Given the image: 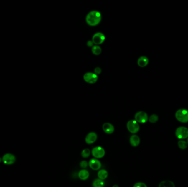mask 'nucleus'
I'll use <instances>...</instances> for the list:
<instances>
[{
	"label": "nucleus",
	"mask_w": 188,
	"mask_h": 187,
	"mask_svg": "<svg viewBox=\"0 0 188 187\" xmlns=\"http://www.w3.org/2000/svg\"><path fill=\"white\" fill-rule=\"evenodd\" d=\"M101 14L97 11H93L88 13L86 15V23L91 26H95L98 25L101 21Z\"/></svg>",
	"instance_id": "obj_1"
},
{
	"label": "nucleus",
	"mask_w": 188,
	"mask_h": 187,
	"mask_svg": "<svg viewBox=\"0 0 188 187\" xmlns=\"http://www.w3.org/2000/svg\"><path fill=\"white\" fill-rule=\"evenodd\" d=\"M176 118L177 120L182 123L188 122V110L187 109H181L176 111Z\"/></svg>",
	"instance_id": "obj_2"
},
{
	"label": "nucleus",
	"mask_w": 188,
	"mask_h": 187,
	"mask_svg": "<svg viewBox=\"0 0 188 187\" xmlns=\"http://www.w3.org/2000/svg\"><path fill=\"white\" fill-rule=\"evenodd\" d=\"M127 129L132 134L137 133L140 130L139 123L135 120H131L128 121L127 123Z\"/></svg>",
	"instance_id": "obj_3"
},
{
	"label": "nucleus",
	"mask_w": 188,
	"mask_h": 187,
	"mask_svg": "<svg viewBox=\"0 0 188 187\" xmlns=\"http://www.w3.org/2000/svg\"><path fill=\"white\" fill-rule=\"evenodd\" d=\"M176 137L180 139L183 140L188 138V128L185 127H179L176 130Z\"/></svg>",
	"instance_id": "obj_4"
},
{
	"label": "nucleus",
	"mask_w": 188,
	"mask_h": 187,
	"mask_svg": "<svg viewBox=\"0 0 188 187\" xmlns=\"http://www.w3.org/2000/svg\"><path fill=\"white\" fill-rule=\"evenodd\" d=\"M83 79L85 81L90 84H93L96 83L98 80V75L91 72H89L85 74L83 76Z\"/></svg>",
	"instance_id": "obj_5"
},
{
	"label": "nucleus",
	"mask_w": 188,
	"mask_h": 187,
	"mask_svg": "<svg viewBox=\"0 0 188 187\" xmlns=\"http://www.w3.org/2000/svg\"><path fill=\"white\" fill-rule=\"evenodd\" d=\"M91 154L96 159H101L105 155V151L102 146H95L91 151Z\"/></svg>",
	"instance_id": "obj_6"
},
{
	"label": "nucleus",
	"mask_w": 188,
	"mask_h": 187,
	"mask_svg": "<svg viewBox=\"0 0 188 187\" xmlns=\"http://www.w3.org/2000/svg\"><path fill=\"white\" fill-rule=\"evenodd\" d=\"M134 118L136 122L140 123H145L147 122L149 120V117L147 113L142 111L137 112L135 114Z\"/></svg>",
	"instance_id": "obj_7"
},
{
	"label": "nucleus",
	"mask_w": 188,
	"mask_h": 187,
	"mask_svg": "<svg viewBox=\"0 0 188 187\" xmlns=\"http://www.w3.org/2000/svg\"><path fill=\"white\" fill-rule=\"evenodd\" d=\"M106 39L105 35L102 33H95L92 37V41L95 45H101L104 42Z\"/></svg>",
	"instance_id": "obj_8"
},
{
	"label": "nucleus",
	"mask_w": 188,
	"mask_h": 187,
	"mask_svg": "<svg viewBox=\"0 0 188 187\" xmlns=\"http://www.w3.org/2000/svg\"><path fill=\"white\" fill-rule=\"evenodd\" d=\"M2 160L4 164L11 165H13L16 162V156L12 154L7 153L4 155Z\"/></svg>",
	"instance_id": "obj_9"
},
{
	"label": "nucleus",
	"mask_w": 188,
	"mask_h": 187,
	"mask_svg": "<svg viewBox=\"0 0 188 187\" xmlns=\"http://www.w3.org/2000/svg\"><path fill=\"white\" fill-rule=\"evenodd\" d=\"M89 165L90 168L95 171L100 170L102 165L101 162L97 159H91L89 162Z\"/></svg>",
	"instance_id": "obj_10"
},
{
	"label": "nucleus",
	"mask_w": 188,
	"mask_h": 187,
	"mask_svg": "<svg viewBox=\"0 0 188 187\" xmlns=\"http://www.w3.org/2000/svg\"><path fill=\"white\" fill-rule=\"evenodd\" d=\"M98 139V134L94 132H91L87 134L85 137V141L88 144H92L96 141Z\"/></svg>",
	"instance_id": "obj_11"
},
{
	"label": "nucleus",
	"mask_w": 188,
	"mask_h": 187,
	"mask_svg": "<svg viewBox=\"0 0 188 187\" xmlns=\"http://www.w3.org/2000/svg\"><path fill=\"white\" fill-rule=\"evenodd\" d=\"M102 130L106 134H112L115 131V127L110 123L106 122L103 124Z\"/></svg>",
	"instance_id": "obj_12"
},
{
	"label": "nucleus",
	"mask_w": 188,
	"mask_h": 187,
	"mask_svg": "<svg viewBox=\"0 0 188 187\" xmlns=\"http://www.w3.org/2000/svg\"><path fill=\"white\" fill-rule=\"evenodd\" d=\"M129 142L131 146L133 147H137L140 144V139L136 134H133L131 136L129 139Z\"/></svg>",
	"instance_id": "obj_13"
},
{
	"label": "nucleus",
	"mask_w": 188,
	"mask_h": 187,
	"mask_svg": "<svg viewBox=\"0 0 188 187\" xmlns=\"http://www.w3.org/2000/svg\"><path fill=\"white\" fill-rule=\"evenodd\" d=\"M89 176L90 174L89 171L85 169L81 170L78 173V177L82 181H85L86 179H88Z\"/></svg>",
	"instance_id": "obj_14"
},
{
	"label": "nucleus",
	"mask_w": 188,
	"mask_h": 187,
	"mask_svg": "<svg viewBox=\"0 0 188 187\" xmlns=\"http://www.w3.org/2000/svg\"><path fill=\"white\" fill-rule=\"evenodd\" d=\"M149 61L147 57L145 56H141V57H139L138 60V65H139L140 67L144 68L148 65Z\"/></svg>",
	"instance_id": "obj_15"
},
{
	"label": "nucleus",
	"mask_w": 188,
	"mask_h": 187,
	"mask_svg": "<svg viewBox=\"0 0 188 187\" xmlns=\"http://www.w3.org/2000/svg\"><path fill=\"white\" fill-rule=\"evenodd\" d=\"M108 176V173L105 169H100L98 173V178L103 181L106 179Z\"/></svg>",
	"instance_id": "obj_16"
},
{
	"label": "nucleus",
	"mask_w": 188,
	"mask_h": 187,
	"mask_svg": "<svg viewBox=\"0 0 188 187\" xmlns=\"http://www.w3.org/2000/svg\"><path fill=\"white\" fill-rule=\"evenodd\" d=\"M159 187H176L174 183L171 181H163L159 185Z\"/></svg>",
	"instance_id": "obj_17"
},
{
	"label": "nucleus",
	"mask_w": 188,
	"mask_h": 187,
	"mask_svg": "<svg viewBox=\"0 0 188 187\" xmlns=\"http://www.w3.org/2000/svg\"><path fill=\"white\" fill-rule=\"evenodd\" d=\"M105 182L103 180L99 179H96L94 180L92 183L93 187H105Z\"/></svg>",
	"instance_id": "obj_18"
},
{
	"label": "nucleus",
	"mask_w": 188,
	"mask_h": 187,
	"mask_svg": "<svg viewBox=\"0 0 188 187\" xmlns=\"http://www.w3.org/2000/svg\"><path fill=\"white\" fill-rule=\"evenodd\" d=\"M91 52L95 56H98L102 52V49L98 45H94L91 49Z\"/></svg>",
	"instance_id": "obj_19"
},
{
	"label": "nucleus",
	"mask_w": 188,
	"mask_h": 187,
	"mask_svg": "<svg viewBox=\"0 0 188 187\" xmlns=\"http://www.w3.org/2000/svg\"><path fill=\"white\" fill-rule=\"evenodd\" d=\"M178 146L180 149L184 150V149L187 148L188 144H187V142H185L184 140H180L178 142Z\"/></svg>",
	"instance_id": "obj_20"
},
{
	"label": "nucleus",
	"mask_w": 188,
	"mask_h": 187,
	"mask_svg": "<svg viewBox=\"0 0 188 187\" xmlns=\"http://www.w3.org/2000/svg\"><path fill=\"white\" fill-rule=\"evenodd\" d=\"M91 151L88 148H85L82 151L81 155L83 158H88L90 156Z\"/></svg>",
	"instance_id": "obj_21"
},
{
	"label": "nucleus",
	"mask_w": 188,
	"mask_h": 187,
	"mask_svg": "<svg viewBox=\"0 0 188 187\" xmlns=\"http://www.w3.org/2000/svg\"><path fill=\"white\" fill-rule=\"evenodd\" d=\"M149 120L150 122L154 123L157 122V121L159 120V116L156 114H152L149 118Z\"/></svg>",
	"instance_id": "obj_22"
},
{
	"label": "nucleus",
	"mask_w": 188,
	"mask_h": 187,
	"mask_svg": "<svg viewBox=\"0 0 188 187\" xmlns=\"http://www.w3.org/2000/svg\"><path fill=\"white\" fill-rule=\"evenodd\" d=\"M89 165V163L85 160H83L80 163V166L83 168H85Z\"/></svg>",
	"instance_id": "obj_23"
},
{
	"label": "nucleus",
	"mask_w": 188,
	"mask_h": 187,
	"mask_svg": "<svg viewBox=\"0 0 188 187\" xmlns=\"http://www.w3.org/2000/svg\"><path fill=\"white\" fill-rule=\"evenodd\" d=\"M133 187H147V186L143 182H137L134 185Z\"/></svg>",
	"instance_id": "obj_24"
},
{
	"label": "nucleus",
	"mask_w": 188,
	"mask_h": 187,
	"mask_svg": "<svg viewBox=\"0 0 188 187\" xmlns=\"http://www.w3.org/2000/svg\"><path fill=\"white\" fill-rule=\"evenodd\" d=\"M101 69L100 67H96L94 69V73L96 74L97 75H98L99 74H100L101 73Z\"/></svg>",
	"instance_id": "obj_25"
},
{
	"label": "nucleus",
	"mask_w": 188,
	"mask_h": 187,
	"mask_svg": "<svg viewBox=\"0 0 188 187\" xmlns=\"http://www.w3.org/2000/svg\"><path fill=\"white\" fill-rule=\"evenodd\" d=\"M87 46L88 47H93L94 46V43H93V42L92 41V40H89V41H88Z\"/></svg>",
	"instance_id": "obj_26"
},
{
	"label": "nucleus",
	"mask_w": 188,
	"mask_h": 187,
	"mask_svg": "<svg viewBox=\"0 0 188 187\" xmlns=\"http://www.w3.org/2000/svg\"><path fill=\"white\" fill-rule=\"evenodd\" d=\"M119 187V186L118 185H117V184H115L114 186H113V187Z\"/></svg>",
	"instance_id": "obj_27"
},
{
	"label": "nucleus",
	"mask_w": 188,
	"mask_h": 187,
	"mask_svg": "<svg viewBox=\"0 0 188 187\" xmlns=\"http://www.w3.org/2000/svg\"><path fill=\"white\" fill-rule=\"evenodd\" d=\"M2 161V159L0 158V163H1Z\"/></svg>",
	"instance_id": "obj_28"
},
{
	"label": "nucleus",
	"mask_w": 188,
	"mask_h": 187,
	"mask_svg": "<svg viewBox=\"0 0 188 187\" xmlns=\"http://www.w3.org/2000/svg\"><path fill=\"white\" fill-rule=\"evenodd\" d=\"M187 144H188V138H187Z\"/></svg>",
	"instance_id": "obj_29"
}]
</instances>
